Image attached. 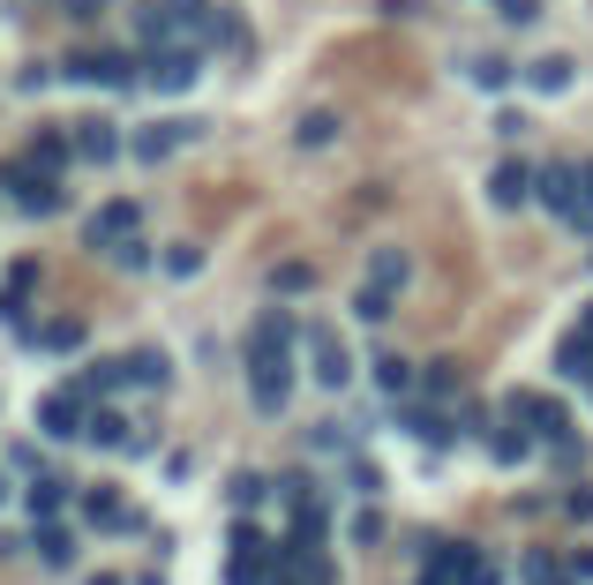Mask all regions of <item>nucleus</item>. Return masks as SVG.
Listing matches in <instances>:
<instances>
[{
	"instance_id": "obj_1",
	"label": "nucleus",
	"mask_w": 593,
	"mask_h": 585,
	"mask_svg": "<svg viewBox=\"0 0 593 585\" xmlns=\"http://www.w3.org/2000/svg\"><path fill=\"white\" fill-rule=\"evenodd\" d=\"M249 390H255V413L278 420L286 398H294V361H286V338H249Z\"/></svg>"
},
{
	"instance_id": "obj_2",
	"label": "nucleus",
	"mask_w": 593,
	"mask_h": 585,
	"mask_svg": "<svg viewBox=\"0 0 593 585\" xmlns=\"http://www.w3.org/2000/svg\"><path fill=\"white\" fill-rule=\"evenodd\" d=\"M196 76H204V45L196 38H166L143 53V84L166 90V98H180V90H196Z\"/></svg>"
},
{
	"instance_id": "obj_3",
	"label": "nucleus",
	"mask_w": 593,
	"mask_h": 585,
	"mask_svg": "<svg viewBox=\"0 0 593 585\" xmlns=\"http://www.w3.org/2000/svg\"><path fill=\"white\" fill-rule=\"evenodd\" d=\"M68 84H98V90H135L143 84V60L135 53H113V45H90V53H68L61 60Z\"/></svg>"
},
{
	"instance_id": "obj_4",
	"label": "nucleus",
	"mask_w": 593,
	"mask_h": 585,
	"mask_svg": "<svg viewBox=\"0 0 593 585\" xmlns=\"http://www.w3.org/2000/svg\"><path fill=\"white\" fill-rule=\"evenodd\" d=\"M90 428V398L68 383V390H45L39 398V435H53V443H76Z\"/></svg>"
},
{
	"instance_id": "obj_5",
	"label": "nucleus",
	"mask_w": 593,
	"mask_h": 585,
	"mask_svg": "<svg viewBox=\"0 0 593 585\" xmlns=\"http://www.w3.org/2000/svg\"><path fill=\"white\" fill-rule=\"evenodd\" d=\"M0 188L15 196V210H31V218H53V210L68 203V188H61L53 173H39V166H8L0 173Z\"/></svg>"
},
{
	"instance_id": "obj_6",
	"label": "nucleus",
	"mask_w": 593,
	"mask_h": 585,
	"mask_svg": "<svg viewBox=\"0 0 593 585\" xmlns=\"http://www.w3.org/2000/svg\"><path fill=\"white\" fill-rule=\"evenodd\" d=\"M504 413L518 420L526 435H541V443H549V435H563V398H549V390H510Z\"/></svg>"
},
{
	"instance_id": "obj_7",
	"label": "nucleus",
	"mask_w": 593,
	"mask_h": 585,
	"mask_svg": "<svg viewBox=\"0 0 593 585\" xmlns=\"http://www.w3.org/2000/svg\"><path fill=\"white\" fill-rule=\"evenodd\" d=\"M128 233H143V210L128 203V196L98 203V210H90V225H84V241H90V249H121Z\"/></svg>"
},
{
	"instance_id": "obj_8",
	"label": "nucleus",
	"mask_w": 593,
	"mask_h": 585,
	"mask_svg": "<svg viewBox=\"0 0 593 585\" xmlns=\"http://www.w3.org/2000/svg\"><path fill=\"white\" fill-rule=\"evenodd\" d=\"M579 196H586V173H579V166H541V173H534V203H549L556 218H571Z\"/></svg>"
},
{
	"instance_id": "obj_9",
	"label": "nucleus",
	"mask_w": 593,
	"mask_h": 585,
	"mask_svg": "<svg viewBox=\"0 0 593 585\" xmlns=\"http://www.w3.org/2000/svg\"><path fill=\"white\" fill-rule=\"evenodd\" d=\"M398 428H406V435H414V443H428V451H443V443H451V435H459V420L443 413V406H436V398H421V406H398Z\"/></svg>"
},
{
	"instance_id": "obj_10",
	"label": "nucleus",
	"mask_w": 593,
	"mask_h": 585,
	"mask_svg": "<svg viewBox=\"0 0 593 585\" xmlns=\"http://www.w3.org/2000/svg\"><path fill=\"white\" fill-rule=\"evenodd\" d=\"M84 526H98V533H143V510H128L121 496H113V488H90L84 496Z\"/></svg>"
},
{
	"instance_id": "obj_11",
	"label": "nucleus",
	"mask_w": 593,
	"mask_h": 585,
	"mask_svg": "<svg viewBox=\"0 0 593 585\" xmlns=\"http://www.w3.org/2000/svg\"><path fill=\"white\" fill-rule=\"evenodd\" d=\"M308 353H316V383H323V390H345V383H353V361H345V345L323 331V323H308Z\"/></svg>"
},
{
	"instance_id": "obj_12",
	"label": "nucleus",
	"mask_w": 593,
	"mask_h": 585,
	"mask_svg": "<svg viewBox=\"0 0 593 585\" xmlns=\"http://www.w3.org/2000/svg\"><path fill=\"white\" fill-rule=\"evenodd\" d=\"M98 451H128V459H143L151 451V428H128L121 413H90V428H84Z\"/></svg>"
},
{
	"instance_id": "obj_13",
	"label": "nucleus",
	"mask_w": 593,
	"mask_h": 585,
	"mask_svg": "<svg viewBox=\"0 0 593 585\" xmlns=\"http://www.w3.org/2000/svg\"><path fill=\"white\" fill-rule=\"evenodd\" d=\"M188 135H196V121H158V128H135V143H128V151H135L143 166H166Z\"/></svg>"
},
{
	"instance_id": "obj_14",
	"label": "nucleus",
	"mask_w": 593,
	"mask_h": 585,
	"mask_svg": "<svg viewBox=\"0 0 593 585\" xmlns=\"http://www.w3.org/2000/svg\"><path fill=\"white\" fill-rule=\"evenodd\" d=\"M488 203H496V210H518V203H534V166H518V158H504V166H488Z\"/></svg>"
},
{
	"instance_id": "obj_15",
	"label": "nucleus",
	"mask_w": 593,
	"mask_h": 585,
	"mask_svg": "<svg viewBox=\"0 0 593 585\" xmlns=\"http://www.w3.org/2000/svg\"><path fill=\"white\" fill-rule=\"evenodd\" d=\"M76 158H84V166H113V158H121L113 121H84V128H76Z\"/></svg>"
},
{
	"instance_id": "obj_16",
	"label": "nucleus",
	"mask_w": 593,
	"mask_h": 585,
	"mask_svg": "<svg viewBox=\"0 0 593 585\" xmlns=\"http://www.w3.org/2000/svg\"><path fill=\"white\" fill-rule=\"evenodd\" d=\"M31 548H39L53 571H68V563H76V533H68L61 518H39V526H31Z\"/></svg>"
},
{
	"instance_id": "obj_17",
	"label": "nucleus",
	"mask_w": 593,
	"mask_h": 585,
	"mask_svg": "<svg viewBox=\"0 0 593 585\" xmlns=\"http://www.w3.org/2000/svg\"><path fill=\"white\" fill-rule=\"evenodd\" d=\"M128 383H135V390H166L173 361L158 353V345H135V353H128Z\"/></svg>"
},
{
	"instance_id": "obj_18",
	"label": "nucleus",
	"mask_w": 593,
	"mask_h": 585,
	"mask_svg": "<svg viewBox=\"0 0 593 585\" xmlns=\"http://www.w3.org/2000/svg\"><path fill=\"white\" fill-rule=\"evenodd\" d=\"M84 323H76V316H61V323H45V331H31V345H39V353H84Z\"/></svg>"
},
{
	"instance_id": "obj_19",
	"label": "nucleus",
	"mask_w": 593,
	"mask_h": 585,
	"mask_svg": "<svg viewBox=\"0 0 593 585\" xmlns=\"http://www.w3.org/2000/svg\"><path fill=\"white\" fill-rule=\"evenodd\" d=\"M481 443H488V459H504V465H518L526 459V451H534V435H526V428H518V420H496V428H488V435H481Z\"/></svg>"
},
{
	"instance_id": "obj_20",
	"label": "nucleus",
	"mask_w": 593,
	"mask_h": 585,
	"mask_svg": "<svg viewBox=\"0 0 593 585\" xmlns=\"http://www.w3.org/2000/svg\"><path fill=\"white\" fill-rule=\"evenodd\" d=\"M406 278H414V263H406V255H398V249H376V255H369V286L398 292V286H406Z\"/></svg>"
},
{
	"instance_id": "obj_21",
	"label": "nucleus",
	"mask_w": 593,
	"mask_h": 585,
	"mask_svg": "<svg viewBox=\"0 0 593 585\" xmlns=\"http://www.w3.org/2000/svg\"><path fill=\"white\" fill-rule=\"evenodd\" d=\"M31 518H61V510H68V481H53V473H39V481H31Z\"/></svg>"
},
{
	"instance_id": "obj_22",
	"label": "nucleus",
	"mask_w": 593,
	"mask_h": 585,
	"mask_svg": "<svg viewBox=\"0 0 593 585\" xmlns=\"http://www.w3.org/2000/svg\"><path fill=\"white\" fill-rule=\"evenodd\" d=\"M128 383V361H90L84 376H76V390H84V398H106V390H121Z\"/></svg>"
},
{
	"instance_id": "obj_23",
	"label": "nucleus",
	"mask_w": 593,
	"mask_h": 585,
	"mask_svg": "<svg viewBox=\"0 0 593 585\" xmlns=\"http://www.w3.org/2000/svg\"><path fill=\"white\" fill-rule=\"evenodd\" d=\"M556 368H563V376H579V383H586V376H593V338H586V331H571V338H563V345H556Z\"/></svg>"
},
{
	"instance_id": "obj_24",
	"label": "nucleus",
	"mask_w": 593,
	"mask_h": 585,
	"mask_svg": "<svg viewBox=\"0 0 593 585\" xmlns=\"http://www.w3.org/2000/svg\"><path fill=\"white\" fill-rule=\"evenodd\" d=\"M166 15H173V31H180V38H196V31H211V0H166Z\"/></svg>"
},
{
	"instance_id": "obj_25",
	"label": "nucleus",
	"mask_w": 593,
	"mask_h": 585,
	"mask_svg": "<svg viewBox=\"0 0 593 585\" xmlns=\"http://www.w3.org/2000/svg\"><path fill=\"white\" fill-rule=\"evenodd\" d=\"M135 31H143V45L180 38V31H173V15H166V0H143V8H135Z\"/></svg>"
},
{
	"instance_id": "obj_26",
	"label": "nucleus",
	"mask_w": 593,
	"mask_h": 585,
	"mask_svg": "<svg viewBox=\"0 0 593 585\" xmlns=\"http://www.w3.org/2000/svg\"><path fill=\"white\" fill-rule=\"evenodd\" d=\"M68 158H76V143H68V135H39V143H31V166H39V173H61Z\"/></svg>"
},
{
	"instance_id": "obj_27",
	"label": "nucleus",
	"mask_w": 593,
	"mask_h": 585,
	"mask_svg": "<svg viewBox=\"0 0 593 585\" xmlns=\"http://www.w3.org/2000/svg\"><path fill=\"white\" fill-rule=\"evenodd\" d=\"M466 76H473L481 90H504V84H510V60H504V53H473Z\"/></svg>"
},
{
	"instance_id": "obj_28",
	"label": "nucleus",
	"mask_w": 593,
	"mask_h": 585,
	"mask_svg": "<svg viewBox=\"0 0 593 585\" xmlns=\"http://www.w3.org/2000/svg\"><path fill=\"white\" fill-rule=\"evenodd\" d=\"M526 84H534V90H571V60H563V53L534 60V68H526Z\"/></svg>"
},
{
	"instance_id": "obj_29",
	"label": "nucleus",
	"mask_w": 593,
	"mask_h": 585,
	"mask_svg": "<svg viewBox=\"0 0 593 585\" xmlns=\"http://www.w3.org/2000/svg\"><path fill=\"white\" fill-rule=\"evenodd\" d=\"M271 292H278V300H294V292H316V271H308V263H278V271H271Z\"/></svg>"
},
{
	"instance_id": "obj_30",
	"label": "nucleus",
	"mask_w": 593,
	"mask_h": 585,
	"mask_svg": "<svg viewBox=\"0 0 593 585\" xmlns=\"http://www.w3.org/2000/svg\"><path fill=\"white\" fill-rule=\"evenodd\" d=\"M331 135H339V113H308V121L294 128V143H300V151H323Z\"/></svg>"
},
{
	"instance_id": "obj_31",
	"label": "nucleus",
	"mask_w": 593,
	"mask_h": 585,
	"mask_svg": "<svg viewBox=\"0 0 593 585\" xmlns=\"http://www.w3.org/2000/svg\"><path fill=\"white\" fill-rule=\"evenodd\" d=\"M353 316H361V323H383V316H391V292L361 278V292H353Z\"/></svg>"
},
{
	"instance_id": "obj_32",
	"label": "nucleus",
	"mask_w": 593,
	"mask_h": 585,
	"mask_svg": "<svg viewBox=\"0 0 593 585\" xmlns=\"http://www.w3.org/2000/svg\"><path fill=\"white\" fill-rule=\"evenodd\" d=\"M263 496H271V481H263V473H241V481L226 488V503H233V510H255Z\"/></svg>"
},
{
	"instance_id": "obj_33",
	"label": "nucleus",
	"mask_w": 593,
	"mask_h": 585,
	"mask_svg": "<svg viewBox=\"0 0 593 585\" xmlns=\"http://www.w3.org/2000/svg\"><path fill=\"white\" fill-rule=\"evenodd\" d=\"M204 38H218V45H249V23H241L233 8H218V15H211V31H204Z\"/></svg>"
},
{
	"instance_id": "obj_34",
	"label": "nucleus",
	"mask_w": 593,
	"mask_h": 585,
	"mask_svg": "<svg viewBox=\"0 0 593 585\" xmlns=\"http://www.w3.org/2000/svg\"><path fill=\"white\" fill-rule=\"evenodd\" d=\"M233 555H271V541H263L255 518H233Z\"/></svg>"
},
{
	"instance_id": "obj_35",
	"label": "nucleus",
	"mask_w": 593,
	"mask_h": 585,
	"mask_svg": "<svg viewBox=\"0 0 593 585\" xmlns=\"http://www.w3.org/2000/svg\"><path fill=\"white\" fill-rule=\"evenodd\" d=\"M196 271H204V249H188V241L166 249V278H196Z\"/></svg>"
},
{
	"instance_id": "obj_36",
	"label": "nucleus",
	"mask_w": 593,
	"mask_h": 585,
	"mask_svg": "<svg viewBox=\"0 0 593 585\" xmlns=\"http://www.w3.org/2000/svg\"><path fill=\"white\" fill-rule=\"evenodd\" d=\"M345 481H353L361 496H376V488H383V465L376 459H353V465H345Z\"/></svg>"
},
{
	"instance_id": "obj_37",
	"label": "nucleus",
	"mask_w": 593,
	"mask_h": 585,
	"mask_svg": "<svg viewBox=\"0 0 593 585\" xmlns=\"http://www.w3.org/2000/svg\"><path fill=\"white\" fill-rule=\"evenodd\" d=\"M345 533H353L361 548H376L383 541V510H353V526H345Z\"/></svg>"
},
{
	"instance_id": "obj_38",
	"label": "nucleus",
	"mask_w": 593,
	"mask_h": 585,
	"mask_svg": "<svg viewBox=\"0 0 593 585\" xmlns=\"http://www.w3.org/2000/svg\"><path fill=\"white\" fill-rule=\"evenodd\" d=\"M255 338H286V345H294V316H278V308H263V316H255Z\"/></svg>"
},
{
	"instance_id": "obj_39",
	"label": "nucleus",
	"mask_w": 593,
	"mask_h": 585,
	"mask_svg": "<svg viewBox=\"0 0 593 585\" xmlns=\"http://www.w3.org/2000/svg\"><path fill=\"white\" fill-rule=\"evenodd\" d=\"M421 390H428V398H451V390H459V368H443V361H436V368L421 376Z\"/></svg>"
},
{
	"instance_id": "obj_40",
	"label": "nucleus",
	"mask_w": 593,
	"mask_h": 585,
	"mask_svg": "<svg viewBox=\"0 0 593 585\" xmlns=\"http://www.w3.org/2000/svg\"><path fill=\"white\" fill-rule=\"evenodd\" d=\"M106 255H113V263H121V271H143V263H151V249H143V241H135V233H128L121 249H106Z\"/></svg>"
},
{
	"instance_id": "obj_41",
	"label": "nucleus",
	"mask_w": 593,
	"mask_h": 585,
	"mask_svg": "<svg viewBox=\"0 0 593 585\" xmlns=\"http://www.w3.org/2000/svg\"><path fill=\"white\" fill-rule=\"evenodd\" d=\"M376 383H383V390H406L414 368H406V361H376Z\"/></svg>"
},
{
	"instance_id": "obj_42",
	"label": "nucleus",
	"mask_w": 593,
	"mask_h": 585,
	"mask_svg": "<svg viewBox=\"0 0 593 585\" xmlns=\"http://www.w3.org/2000/svg\"><path fill=\"white\" fill-rule=\"evenodd\" d=\"M496 8H504V23H534L541 15V0H496Z\"/></svg>"
},
{
	"instance_id": "obj_43",
	"label": "nucleus",
	"mask_w": 593,
	"mask_h": 585,
	"mask_svg": "<svg viewBox=\"0 0 593 585\" xmlns=\"http://www.w3.org/2000/svg\"><path fill=\"white\" fill-rule=\"evenodd\" d=\"M466 585H504V571L488 563V555H473V571H466Z\"/></svg>"
},
{
	"instance_id": "obj_44",
	"label": "nucleus",
	"mask_w": 593,
	"mask_h": 585,
	"mask_svg": "<svg viewBox=\"0 0 593 585\" xmlns=\"http://www.w3.org/2000/svg\"><path fill=\"white\" fill-rule=\"evenodd\" d=\"M571 518H593V488H571V503H563Z\"/></svg>"
},
{
	"instance_id": "obj_45",
	"label": "nucleus",
	"mask_w": 593,
	"mask_h": 585,
	"mask_svg": "<svg viewBox=\"0 0 593 585\" xmlns=\"http://www.w3.org/2000/svg\"><path fill=\"white\" fill-rule=\"evenodd\" d=\"M61 8H68V15H76V23H90V15H98V8H106V0H61Z\"/></svg>"
},
{
	"instance_id": "obj_46",
	"label": "nucleus",
	"mask_w": 593,
	"mask_h": 585,
	"mask_svg": "<svg viewBox=\"0 0 593 585\" xmlns=\"http://www.w3.org/2000/svg\"><path fill=\"white\" fill-rule=\"evenodd\" d=\"M90 585H121V578H90Z\"/></svg>"
},
{
	"instance_id": "obj_47",
	"label": "nucleus",
	"mask_w": 593,
	"mask_h": 585,
	"mask_svg": "<svg viewBox=\"0 0 593 585\" xmlns=\"http://www.w3.org/2000/svg\"><path fill=\"white\" fill-rule=\"evenodd\" d=\"M0 503H8V481H0Z\"/></svg>"
},
{
	"instance_id": "obj_48",
	"label": "nucleus",
	"mask_w": 593,
	"mask_h": 585,
	"mask_svg": "<svg viewBox=\"0 0 593 585\" xmlns=\"http://www.w3.org/2000/svg\"><path fill=\"white\" fill-rule=\"evenodd\" d=\"M586 390H593V376H586Z\"/></svg>"
}]
</instances>
